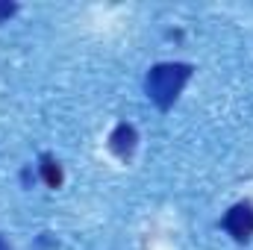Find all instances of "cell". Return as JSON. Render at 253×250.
Returning <instances> with one entry per match:
<instances>
[{"instance_id":"6da1fadb","label":"cell","mask_w":253,"mask_h":250,"mask_svg":"<svg viewBox=\"0 0 253 250\" xmlns=\"http://www.w3.org/2000/svg\"><path fill=\"white\" fill-rule=\"evenodd\" d=\"M191 77V65L186 62H162L153 65L144 77V91L147 97L159 106V109H171L174 100L180 97L183 85L189 83Z\"/></svg>"},{"instance_id":"7a4b0ae2","label":"cell","mask_w":253,"mask_h":250,"mask_svg":"<svg viewBox=\"0 0 253 250\" xmlns=\"http://www.w3.org/2000/svg\"><path fill=\"white\" fill-rule=\"evenodd\" d=\"M224 230L239 242H251L253 239V203H236L230 206V212L224 215Z\"/></svg>"},{"instance_id":"3957f363","label":"cell","mask_w":253,"mask_h":250,"mask_svg":"<svg viewBox=\"0 0 253 250\" xmlns=\"http://www.w3.org/2000/svg\"><path fill=\"white\" fill-rule=\"evenodd\" d=\"M135 141H138L135 126L118 124L115 129H112V135H109V150H112L118 159H129V156H132V150H135Z\"/></svg>"},{"instance_id":"277c9868","label":"cell","mask_w":253,"mask_h":250,"mask_svg":"<svg viewBox=\"0 0 253 250\" xmlns=\"http://www.w3.org/2000/svg\"><path fill=\"white\" fill-rule=\"evenodd\" d=\"M39 171H42V180L47 183L50 188H59L62 186V168H59V162L53 159V156H42V165H39Z\"/></svg>"},{"instance_id":"5b68a950","label":"cell","mask_w":253,"mask_h":250,"mask_svg":"<svg viewBox=\"0 0 253 250\" xmlns=\"http://www.w3.org/2000/svg\"><path fill=\"white\" fill-rule=\"evenodd\" d=\"M18 12V3H12V0H0V24L6 21V18H12Z\"/></svg>"},{"instance_id":"8992f818","label":"cell","mask_w":253,"mask_h":250,"mask_svg":"<svg viewBox=\"0 0 253 250\" xmlns=\"http://www.w3.org/2000/svg\"><path fill=\"white\" fill-rule=\"evenodd\" d=\"M0 250H9V245H6V239L0 236Z\"/></svg>"}]
</instances>
